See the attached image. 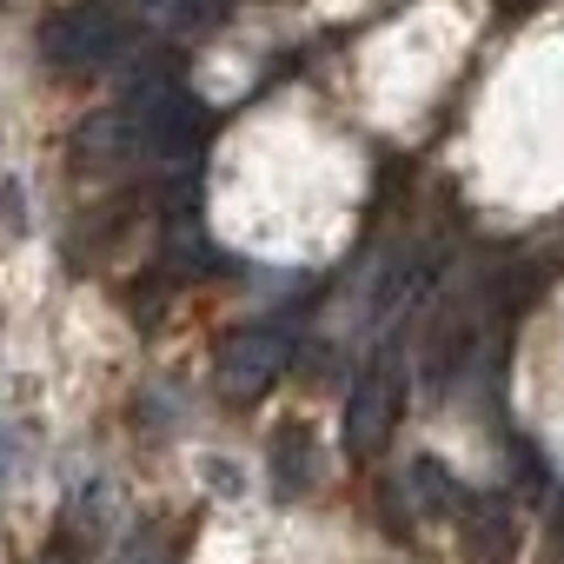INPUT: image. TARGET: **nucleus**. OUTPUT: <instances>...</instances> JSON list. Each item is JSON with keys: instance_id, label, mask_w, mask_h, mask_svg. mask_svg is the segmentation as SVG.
I'll return each mask as SVG.
<instances>
[{"instance_id": "nucleus-10", "label": "nucleus", "mask_w": 564, "mask_h": 564, "mask_svg": "<svg viewBox=\"0 0 564 564\" xmlns=\"http://www.w3.org/2000/svg\"><path fill=\"white\" fill-rule=\"evenodd\" d=\"M551 524H557V544H564V498H557V511H551Z\"/></svg>"}, {"instance_id": "nucleus-8", "label": "nucleus", "mask_w": 564, "mask_h": 564, "mask_svg": "<svg viewBox=\"0 0 564 564\" xmlns=\"http://www.w3.org/2000/svg\"><path fill=\"white\" fill-rule=\"evenodd\" d=\"M471 544H478V557H485V564H498V551H505V544H518L498 505H478V531H471Z\"/></svg>"}, {"instance_id": "nucleus-3", "label": "nucleus", "mask_w": 564, "mask_h": 564, "mask_svg": "<svg viewBox=\"0 0 564 564\" xmlns=\"http://www.w3.org/2000/svg\"><path fill=\"white\" fill-rule=\"evenodd\" d=\"M286 366H293V326L259 319V326L226 333V346L213 359V379H219V392L232 405H252V399H265L279 379H286Z\"/></svg>"}, {"instance_id": "nucleus-2", "label": "nucleus", "mask_w": 564, "mask_h": 564, "mask_svg": "<svg viewBox=\"0 0 564 564\" xmlns=\"http://www.w3.org/2000/svg\"><path fill=\"white\" fill-rule=\"evenodd\" d=\"M133 41H140V14L127 0H74V8L47 14V28H41V54H47L54 74L113 67Z\"/></svg>"}, {"instance_id": "nucleus-6", "label": "nucleus", "mask_w": 564, "mask_h": 564, "mask_svg": "<svg viewBox=\"0 0 564 564\" xmlns=\"http://www.w3.org/2000/svg\"><path fill=\"white\" fill-rule=\"evenodd\" d=\"M405 491H412L419 518H458V511H465V491H458V478H452L438 458H412V478H405Z\"/></svg>"}, {"instance_id": "nucleus-7", "label": "nucleus", "mask_w": 564, "mask_h": 564, "mask_svg": "<svg viewBox=\"0 0 564 564\" xmlns=\"http://www.w3.org/2000/svg\"><path fill=\"white\" fill-rule=\"evenodd\" d=\"M166 14H173L180 34H206V28H219L232 14V0H166Z\"/></svg>"}, {"instance_id": "nucleus-5", "label": "nucleus", "mask_w": 564, "mask_h": 564, "mask_svg": "<svg viewBox=\"0 0 564 564\" xmlns=\"http://www.w3.org/2000/svg\"><path fill=\"white\" fill-rule=\"evenodd\" d=\"M306 485H313V432L306 425H279V438H272V491L300 498Z\"/></svg>"}, {"instance_id": "nucleus-1", "label": "nucleus", "mask_w": 564, "mask_h": 564, "mask_svg": "<svg viewBox=\"0 0 564 564\" xmlns=\"http://www.w3.org/2000/svg\"><path fill=\"white\" fill-rule=\"evenodd\" d=\"M199 100L173 80V74H147L127 87L120 107H107L87 133H80V153L87 160H153V166H186L193 147H199Z\"/></svg>"}, {"instance_id": "nucleus-4", "label": "nucleus", "mask_w": 564, "mask_h": 564, "mask_svg": "<svg viewBox=\"0 0 564 564\" xmlns=\"http://www.w3.org/2000/svg\"><path fill=\"white\" fill-rule=\"evenodd\" d=\"M392 419H399V359H392V352H372L366 372H359L352 392H346V419H339L346 452H352V458H379L386 438H392Z\"/></svg>"}, {"instance_id": "nucleus-9", "label": "nucleus", "mask_w": 564, "mask_h": 564, "mask_svg": "<svg viewBox=\"0 0 564 564\" xmlns=\"http://www.w3.org/2000/svg\"><path fill=\"white\" fill-rule=\"evenodd\" d=\"M8 452H14V445H8V432H0V478H8Z\"/></svg>"}]
</instances>
